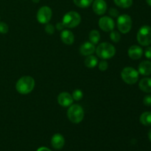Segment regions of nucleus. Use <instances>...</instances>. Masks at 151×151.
Here are the masks:
<instances>
[{"instance_id": "nucleus-13", "label": "nucleus", "mask_w": 151, "mask_h": 151, "mask_svg": "<svg viewBox=\"0 0 151 151\" xmlns=\"http://www.w3.org/2000/svg\"><path fill=\"white\" fill-rule=\"evenodd\" d=\"M128 55L133 60H138L141 58L143 55V50L137 45H133L128 50Z\"/></svg>"}, {"instance_id": "nucleus-35", "label": "nucleus", "mask_w": 151, "mask_h": 151, "mask_svg": "<svg viewBox=\"0 0 151 151\" xmlns=\"http://www.w3.org/2000/svg\"><path fill=\"white\" fill-rule=\"evenodd\" d=\"M34 3H38L40 1V0H32Z\"/></svg>"}, {"instance_id": "nucleus-32", "label": "nucleus", "mask_w": 151, "mask_h": 151, "mask_svg": "<svg viewBox=\"0 0 151 151\" xmlns=\"http://www.w3.org/2000/svg\"><path fill=\"white\" fill-rule=\"evenodd\" d=\"M36 151H52L50 149H49L48 147H39Z\"/></svg>"}, {"instance_id": "nucleus-23", "label": "nucleus", "mask_w": 151, "mask_h": 151, "mask_svg": "<svg viewBox=\"0 0 151 151\" xmlns=\"http://www.w3.org/2000/svg\"><path fill=\"white\" fill-rule=\"evenodd\" d=\"M72 96V98H73V100H77V101H79V100H81V99L83 98V91H81V90L76 89L73 91Z\"/></svg>"}, {"instance_id": "nucleus-25", "label": "nucleus", "mask_w": 151, "mask_h": 151, "mask_svg": "<svg viewBox=\"0 0 151 151\" xmlns=\"http://www.w3.org/2000/svg\"><path fill=\"white\" fill-rule=\"evenodd\" d=\"M9 30V27L4 22H0V33L1 34H6Z\"/></svg>"}, {"instance_id": "nucleus-22", "label": "nucleus", "mask_w": 151, "mask_h": 151, "mask_svg": "<svg viewBox=\"0 0 151 151\" xmlns=\"http://www.w3.org/2000/svg\"><path fill=\"white\" fill-rule=\"evenodd\" d=\"M73 1L78 7L81 8H86L92 4L93 0H73Z\"/></svg>"}, {"instance_id": "nucleus-6", "label": "nucleus", "mask_w": 151, "mask_h": 151, "mask_svg": "<svg viewBox=\"0 0 151 151\" xmlns=\"http://www.w3.org/2000/svg\"><path fill=\"white\" fill-rule=\"evenodd\" d=\"M137 41L142 46H149L151 44V27L142 26L137 33Z\"/></svg>"}, {"instance_id": "nucleus-28", "label": "nucleus", "mask_w": 151, "mask_h": 151, "mask_svg": "<svg viewBox=\"0 0 151 151\" xmlns=\"http://www.w3.org/2000/svg\"><path fill=\"white\" fill-rule=\"evenodd\" d=\"M109 13L111 17L116 18L119 16V11H118L116 8H114V7L110 8V10H109Z\"/></svg>"}, {"instance_id": "nucleus-29", "label": "nucleus", "mask_w": 151, "mask_h": 151, "mask_svg": "<svg viewBox=\"0 0 151 151\" xmlns=\"http://www.w3.org/2000/svg\"><path fill=\"white\" fill-rule=\"evenodd\" d=\"M143 103L146 106H151V95H147L144 97Z\"/></svg>"}, {"instance_id": "nucleus-24", "label": "nucleus", "mask_w": 151, "mask_h": 151, "mask_svg": "<svg viewBox=\"0 0 151 151\" xmlns=\"http://www.w3.org/2000/svg\"><path fill=\"white\" fill-rule=\"evenodd\" d=\"M110 38L114 42L116 43L119 41V40H120L121 38V35L119 32H116V31H112L110 34Z\"/></svg>"}, {"instance_id": "nucleus-8", "label": "nucleus", "mask_w": 151, "mask_h": 151, "mask_svg": "<svg viewBox=\"0 0 151 151\" xmlns=\"http://www.w3.org/2000/svg\"><path fill=\"white\" fill-rule=\"evenodd\" d=\"M52 11L48 6H43L37 13V20L41 24H47L52 19Z\"/></svg>"}, {"instance_id": "nucleus-2", "label": "nucleus", "mask_w": 151, "mask_h": 151, "mask_svg": "<svg viewBox=\"0 0 151 151\" xmlns=\"http://www.w3.org/2000/svg\"><path fill=\"white\" fill-rule=\"evenodd\" d=\"M97 55L101 59H110L115 55L116 49L112 44L108 42H103L99 44L96 48Z\"/></svg>"}, {"instance_id": "nucleus-15", "label": "nucleus", "mask_w": 151, "mask_h": 151, "mask_svg": "<svg viewBox=\"0 0 151 151\" xmlns=\"http://www.w3.org/2000/svg\"><path fill=\"white\" fill-rule=\"evenodd\" d=\"M139 73L142 75H151V61L150 60H144L141 62L139 65Z\"/></svg>"}, {"instance_id": "nucleus-17", "label": "nucleus", "mask_w": 151, "mask_h": 151, "mask_svg": "<svg viewBox=\"0 0 151 151\" xmlns=\"http://www.w3.org/2000/svg\"><path fill=\"white\" fill-rule=\"evenodd\" d=\"M139 88L146 93H151V78H145L139 81Z\"/></svg>"}, {"instance_id": "nucleus-20", "label": "nucleus", "mask_w": 151, "mask_h": 151, "mask_svg": "<svg viewBox=\"0 0 151 151\" xmlns=\"http://www.w3.org/2000/svg\"><path fill=\"white\" fill-rule=\"evenodd\" d=\"M100 32L96 29L91 30L89 33V40L93 44H97L100 41Z\"/></svg>"}, {"instance_id": "nucleus-19", "label": "nucleus", "mask_w": 151, "mask_h": 151, "mask_svg": "<svg viewBox=\"0 0 151 151\" xmlns=\"http://www.w3.org/2000/svg\"><path fill=\"white\" fill-rule=\"evenodd\" d=\"M98 63V60H97V58L96 56L94 55H88L86 58L85 59V66L88 68H94L97 65Z\"/></svg>"}, {"instance_id": "nucleus-34", "label": "nucleus", "mask_w": 151, "mask_h": 151, "mask_svg": "<svg viewBox=\"0 0 151 151\" xmlns=\"http://www.w3.org/2000/svg\"><path fill=\"white\" fill-rule=\"evenodd\" d=\"M146 1H147V3L148 5L151 6V0H146Z\"/></svg>"}, {"instance_id": "nucleus-3", "label": "nucleus", "mask_w": 151, "mask_h": 151, "mask_svg": "<svg viewBox=\"0 0 151 151\" xmlns=\"http://www.w3.org/2000/svg\"><path fill=\"white\" fill-rule=\"evenodd\" d=\"M67 116L72 123H80L84 117L83 109L78 104L71 105L68 109Z\"/></svg>"}, {"instance_id": "nucleus-30", "label": "nucleus", "mask_w": 151, "mask_h": 151, "mask_svg": "<svg viewBox=\"0 0 151 151\" xmlns=\"http://www.w3.org/2000/svg\"><path fill=\"white\" fill-rule=\"evenodd\" d=\"M145 55L147 58L151 59V47H147L145 50Z\"/></svg>"}, {"instance_id": "nucleus-31", "label": "nucleus", "mask_w": 151, "mask_h": 151, "mask_svg": "<svg viewBox=\"0 0 151 151\" xmlns=\"http://www.w3.org/2000/svg\"><path fill=\"white\" fill-rule=\"evenodd\" d=\"M63 27H65L62 22H58V23L56 24V29H58V30H62V29H63Z\"/></svg>"}, {"instance_id": "nucleus-12", "label": "nucleus", "mask_w": 151, "mask_h": 151, "mask_svg": "<svg viewBox=\"0 0 151 151\" xmlns=\"http://www.w3.org/2000/svg\"><path fill=\"white\" fill-rule=\"evenodd\" d=\"M51 145L55 150H60L65 145V139L61 134H55L51 139Z\"/></svg>"}, {"instance_id": "nucleus-21", "label": "nucleus", "mask_w": 151, "mask_h": 151, "mask_svg": "<svg viewBox=\"0 0 151 151\" xmlns=\"http://www.w3.org/2000/svg\"><path fill=\"white\" fill-rule=\"evenodd\" d=\"M115 4L121 8H128L133 4V0H114Z\"/></svg>"}, {"instance_id": "nucleus-10", "label": "nucleus", "mask_w": 151, "mask_h": 151, "mask_svg": "<svg viewBox=\"0 0 151 151\" xmlns=\"http://www.w3.org/2000/svg\"><path fill=\"white\" fill-rule=\"evenodd\" d=\"M72 96L68 92H61L58 97V102L59 105L63 107H69L73 103Z\"/></svg>"}, {"instance_id": "nucleus-4", "label": "nucleus", "mask_w": 151, "mask_h": 151, "mask_svg": "<svg viewBox=\"0 0 151 151\" xmlns=\"http://www.w3.org/2000/svg\"><path fill=\"white\" fill-rule=\"evenodd\" d=\"M81 22V17L78 13L75 11H69L64 15L62 23L65 27L74 28L78 26Z\"/></svg>"}, {"instance_id": "nucleus-16", "label": "nucleus", "mask_w": 151, "mask_h": 151, "mask_svg": "<svg viewBox=\"0 0 151 151\" xmlns=\"http://www.w3.org/2000/svg\"><path fill=\"white\" fill-rule=\"evenodd\" d=\"M60 38H61V41L67 45H71L73 44L74 41H75L74 34L71 31L67 30V29L62 31L61 34H60Z\"/></svg>"}, {"instance_id": "nucleus-9", "label": "nucleus", "mask_w": 151, "mask_h": 151, "mask_svg": "<svg viewBox=\"0 0 151 151\" xmlns=\"http://www.w3.org/2000/svg\"><path fill=\"white\" fill-rule=\"evenodd\" d=\"M99 27L102 30L105 32H110L113 31L114 29L115 24L113 19L109 16H103L100 19L98 22Z\"/></svg>"}, {"instance_id": "nucleus-5", "label": "nucleus", "mask_w": 151, "mask_h": 151, "mask_svg": "<svg viewBox=\"0 0 151 151\" xmlns=\"http://www.w3.org/2000/svg\"><path fill=\"white\" fill-rule=\"evenodd\" d=\"M121 77L127 84L133 85L138 81L139 72L133 67H125L121 72Z\"/></svg>"}, {"instance_id": "nucleus-7", "label": "nucleus", "mask_w": 151, "mask_h": 151, "mask_svg": "<svg viewBox=\"0 0 151 151\" xmlns=\"http://www.w3.org/2000/svg\"><path fill=\"white\" fill-rule=\"evenodd\" d=\"M117 27L122 33L126 34L130 32L132 27V20L131 16L122 14L117 18Z\"/></svg>"}, {"instance_id": "nucleus-11", "label": "nucleus", "mask_w": 151, "mask_h": 151, "mask_svg": "<svg viewBox=\"0 0 151 151\" xmlns=\"http://www.w3.org/2000/svg\"><path fill=\"white\" fill-rule=\"evenodd\" d=\"M92 9L97 15H103L107 10V4L105 0H94Z\"/></svg>"}, {"instance_id": "nucleus-18", "label": "nucleus", "mask_w": 151, "mask_h": 151, "mask_svg": "<svg viewBox=\"0 0 151 151\" xmlns=\"http://www.w3.org/2000/svg\"><path fill=\"white\" fill-rule=\"evenodd\" d=\"M140 122L145 126L151 125V111H146L142 114L139 118Z\"/></svg>"}, {"instance_id": "nucleus-1", "label": "nucleus", "mask_w": 151, "mask_h": 151, "mask_svg": "<svg viewBox=\"0 0 151 151\" xmlns=\"http://www.w3.org/2000/svg\"><path fill=\"white\" fill-rule=\"evenodd\" d=\"M35 80L30 76H23L17 81L16 88L21 94H27L30 93L35 87Z\"/></svg>"}, {"instance_id": "nucleus-26", "label": "nucleus", "mask_w": 151, "mask_h": 151, "mask_svg": "<svg viewBox=\"0 0 151 151\" xmlns=\"http://www.w3.org/2000/svg\"><path fill=\"white\" fill-rule=\"evenodd\" d=\"M45 31L49 35H52L55 32V27L50 24H47L45 27Z\"/></svg>"}, {"instance_id": "nucleus-27", "label": "nucleus", "mask_w": 151, "mask_h": 151, "mask_svg": "<svg viewBox=\"0 0 151 151\" xmlns=\"http://www.w3.org/2000/svg\"><path fill=\"white\" fill-rule=\"evenodd\" d=\"M108 67H109V64L106 60H102L99 63V69L100 71H106L107 70Z\"/></svg>"}, {"instance_id": "nucleus-14", "label": "nucleus", "mask_w": 151, "mask_h": 151, "mask_svg": "<svg viewBox=\"0 0 151 151\" xmlns=\"http://www.w3.org/2000/svg\"><path fill=\"white\" fill-rule=\"evenodd\" d=\"M95 47L91 42H86L82 44L80 48V52L83 55L88 56L92 55L95 51Z\"/></svg>"}, {"instance_id": "nucleus-33", "label": "nucleus", "mask_w": 151, "mask_h": 151, "mask_svg": "<svg viewBox=\"0 0 151 151\" xmlns=\"http://www.w3.org/2000/svg\"><path fill=\"white\" fill-rule=\"evenodd\" d=\"M148 138H149V139H150V141L151 142V129L149 131V132H148Z\"/></svg>"}]
</instances>
